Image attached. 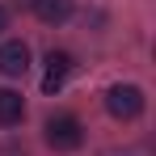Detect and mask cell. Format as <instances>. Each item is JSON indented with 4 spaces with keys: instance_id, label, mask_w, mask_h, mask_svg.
<instances>
[{
    "instance_id": "obj_1",
    "label": "cell",
    "mask_w": 156,
    "mask_h": 156,
    "mask_svg": "<svg viewBox=\"0 0 156 156\" xmlns=\"http://www.w3.org/2000/svg\"><path fill=\"white\" fill-rule=\"evenodd\" d=\"M105 110L118 118V122H131L144 114V89L139 84H110L105 89Z\"/></svg>"
},
{
    "instance_id": "obj_2",
    "label": "cell",
    "mask_w": 156,
    "mask_h": 156,
    "mask_svg": "<svg viewBox=\"0 0 156 156\" xmlns=\"http://www.w3.org/2000/svg\"><path fill=\"white\" fill-rule=\"evenodd\" d=\"M47 144H51L55 152H76L80 144H84L80 118H72V114H55V118H47Z\"/></svg>"
},
{
    "instance_id": "obj_3",
    "label": "cell",
    "mask_w": 156,
    "mask_h": 156,
    "mask_svg": "<svg viewBox=\"0 0 156 156\" xmlns=\"http://www.w3.org/2000/svg\"><path fill=\"white\" fill-rule=\"evenodd\" d=\"M72 68H76V59L68 51H51L47 55V72H42V93H59L63 80L72 76Z\"/></svg>"
},
{
    "instance_id": "obj_4",
    "label": "cell",
    "mask_w": 156,
    "mask_h": 156,
    "mask_svg": "<svg viewBox=\"0 0 156 156\" xmlns=\"http://www.w3.org/2000/svg\"><path fill=\"white\" fill-rule=\"evenodd\" d=\"M30 72V47L21 38L0 42V76H26Z\"/></svg>"
},
{
    "instance_id": "obj_5",
    "label": "cell",
    "mask_w": 156,
    "mask_h": 156,
    "mask_svg": "<svg viewBox=\"0 0 156 156\" xmlns=\"http://www.w3.org/2000/svg\"><path fill=\"white\" fill-rule=\"evenodd\" d=\"M21 118H26V101H21V93L0 89V127H17Z\"/></svg>"
},
{
    "instance_id": "obj_6",
    "label": "cell",
    "mask_w": 156,
    "mask_h": 156,
    "mask_svg": "<svg viewBox=\"0 0 156 156\" xmlns=\"http://www.w3.org/2000/svg\"><path fill=\"white\" fill-rule=\"evenodd\" d=\"M34 13H38V21L59 26V21L72 17V0H34Z\"/></svg>"
},
{
    "instance_id": "obj_7",
    "label": "cell",
    "mask_w": 156,
    "mask_h": 156,
    "mask_svg": "<svg viewBox=\"0 0 156 156\" xmlns=\"http://www.w3.org/2000/svg\"><path fill=\"white\" fill-rule=\"evenodd\" d=\"M4 30H9V9L0 4V34H4Z\"/></svg>"
}]
</instances>
